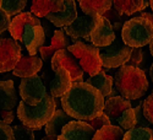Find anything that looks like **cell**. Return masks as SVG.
I'll return each instance as SVG.
<instances>
[{"mask_svg":"<svg viewBox=\"0 0 153 140\" xmlns=\"http://www.w3.org/2000/svg\"><path fill=\"white\" fill-rule=\"evenodd\" d=\"M60 100L62 109L71 118L83 122L99 117L103 113L105 103L104 96L85 81L72 82L70 90Z\"/></svg>","mask_w":153,"mask_h":140,"instance_id":"cell-1","label":"cell"},{"mask_svg":"<svg viewBox=\"0 0 153 140\" xmlns=\"http://www.w3.org/2000/svg\"><path fill=\"white\" fill-rule=\"evenodd\" d=\"M114 86L120 96L134 101L140 100L148 90V80L143 70L135 67H120L114 75Z\"/></svg>","mask_w":153,"mask_h":140,"instance_id":"cell-2","label":"cell"},{"mask_svg":"<svg viewBox=\"0 0 153 140\" xmlns=\"http://www.w3.org/2000/svg\"><path fill=\"white\" fill-rule=\"evenodd\" d=\"M56 111L55 97L47 92L44 100L38 106H28L21 101L17 106V118L32 130H39L52 119Z\"/></svg>","mask_w":153,"mask_h":140,"instance_id":"cell-3","label":"cell"},{"mask_svg":"<svg viewBox=\"0 0 153 140\" xmlns=\"http://www.w3.org/2000/svg\"><path fill=\"white\" fill-rule=\"evenodd\" d=\"M121 38L126 46L131 48H142L153 40V25L142 16L132 17L124 22Z\"/></svg>","mask_w":153,"mask_h":140,"instance_id":"cell-4","label":"cell"},{"mask_svg":"<svg viewBox=\"0 0 153 140\" xmlns=\"http://www.w3.org/2000/svg\"><path fill=\"white\" fill-rule=\"evenodd\" d=\"M69 52L77 59L82 70L90 76H93L102 71V61L99 57V48L81 41L75 42L68 48Z\"/></svg>","mask_w":153,"mask_h":140,"instance_id":"cell-5","label":"cell"},{"mask_svg":"<svg viewBox=\"0 0 153 140\" xmlns=\"http://www.w3.org/2000/svg\"><path fill=\"white\" fill-rule=\"evenodd\" d=\"M132 48L126 46L123 42L121 36H117L114 41L109 47L99 48V57L102 61V67L114 69L124 67L131 55Z\"/></svg>","mask_w":153,"mask_h":140,"instance_id":"cell-6","label":"cell"},{"mask_svg":"<svg viewBox=\"0 0 153 140\" xmlns=\"http://www.w3.org/2000/svg\"><path fill=\"white\" fill-rule=\"evenodd\" d=\"M16 106H19V100L14 81H0V122L5 124L12 123L15 119L14 108Z\"/></svg>","mask_w":153,"mask_h":140,"instance_id":"cell-7","label":"cell"},{"mask_svg":"<svg viewBox=\"0 0 153 140\" xmlns=\"http://www.w3.org/2000/svg\"><path fill=\"white\" fill-rule=\"evenodd\" d=\"M19 88L22 101L28 106H38L47 95V88L39 75L21 79Z\"/></svg>","mask_w":153,"mask_h":140,"instance_id":"cell-8","label":"cell"},{"mask_svg":"<svg viewBox=\"0 0 153 140\" xmlns=\"http://www.w3.org/2000/svg\"><path fill=\"white\" fill-rule=\"evenodd\" d=\"M100 20V15H85L83 12H77V17L64 31L70 36L71 40L77 42L80 38H85L90 42V36L96 30Z\"/></svg>","mask_w":153,"mask_h":140,"instance_id":"cell-9","label":"cell"},{"mask_svg":"<svg viewBox=\"0 0 153 140\" xmlns=\"http://www.w3.org/2000/svg\"><path fill=\"white\" fill-rule=\"evenodd\" d=\"M22 57V48L14 38H0V73L14 70Z\"/></svg>","mask_w":153,"mask_h":140,"instance_id":"cell-10","label":"cell"},{"mask_svg":"<svg viewBox=\"0 0 153 140\" xmlns=\"http://www.w3.org/2000/svg\"><path fill=\"white\" fill-rule=\"evenodd\" d=\"M52 67H61L65 68L70 75L72 82H81L83 81V70L81 65L79 64L77 59H76L68 49H61L54 54L52 61H50Z\"/></svg>","mask_w":153,"mask_h":140,"instance_id":"cell-11","label":"cell"},{"mask_svg":"<svg viewBox=\"0 0 153 140\" xmlns=\"http://www.w3.org/2000/svg\"><path fill=\"white\" fill-rule=\"evenodd\" d=\"M96 130L87 122L71 121L62 128L58 140H93Z\"/></svg>","mask_w":153,"mask_h":140,"instance_id":"cell-12","label":"cell"},{"mask_svg":"<svg viewBox=\"0 0 153 140\" xmlns=\"http://www.w3.org/2000/svg\"><path fill=\"white\" fill-rule=\"evenodd\" d=\"M115 38H117V33L113 28V23L105 17L100 16L98 26L90 36L91 44L98 48H105L115 41Z\"/></svg>","mask_w":153,"mask_h":140,"instance_id":"cell-13","label":"cell"},{"mask_svg":"<svg viewBox=\"0 0 153 140\" xmlns=\"http://www.w3.org/2000/svg\"><path fill=\"white\" fill-rule=\"evenodd\" d=\"M52 70L55 73V78L48 82L49 86V92L52 94L55 98L65 95L72 85L71 75L70 73L61 67H52Z\"/></svg>","mask_w":153,"mask_h":140,"instance_id":"cell-14","label":"cell"},{"mask_svg":"<svg viewBox=\"0 0 153 140\" xmlns=\"http://www.w3.org/2000/svg\"><path fill=\"white\" fill-rule=\"evenodd\" d=\"M41 20L32 12H22L12 19L9 32L15 41H22L23 33L28 26H41Z\"/></svg>","mask_w":153,"mask_h":140,"instance_id":"cell-15","label":"cell"},{"mask_svg":"<svg viewBox=\"0 0 153 140\" xmlns=\"http://www.w3.org/2000/svg\"><path fill=\"white\" fill-rule=\"evenodd\" d=\"M129 108H132L131 101L124 98L123 96L118 95L115 97H108L104 103L103 113L110 119L111 125H117L118 119L124 114V112Z\"/></svg>","mask_w":153,"mask_h":140,"instance_id":"cell-16","label":"cell"},{"mask_svg":"<svg viewBox=\"0 0 153 140\" xmlns=\"http://www.w3.org/2000/svg\"><path fill=\"white\" fill-rule=\"evenodd\" d=\"M77 7H76L75 0H64V9L62 11L58 12V14L49 15L45 19L52 22L55 27H68L76 20L77 17Z\"/></svg>","mask_w":153,"mask_h":140,"instance_id":"cell-17","label":"cell"},{"mask_svg":"<svg viewBox=\"0 0 153 140\" xmlns=\"http://www.w3.org/2000/svg\"><path fill=\"white\" fill-rule=\"evenodd\" d=\"M42 67H43L42 58L37 55L22 54L20 61L17 63L16 68L12 70V73H14L15 76L25 79V78H30V76L37 75V73L42 69Z\"/></svg>","mask_w":153,"mask_h":140,"instance_id":"cell-18","label":"cell"},{"mask_svg":"<svg viewBox=\"0 0 153 140\" xmlns=\"http://www.w3.org/2000/svg\"><path fill=\"white\" fill-rule=\"evenodd\" d=\"M22 41L30 55H36L39 48L43 47L45 42V32L42 25L41 26H28L23 33Z\"/></svg>","mask_w":153,"mask_h":140,"instance_id":"cell-19","label":"cell"},{"mask_svg":"<svg viewBox=\"0 0 153 140\" xmlns=\"http://www.w3.org/2000/svg\"><path fill=\"white\" fill-rule=\"evenodd\" d=\"M64 9V0H33L31 12L39 17H47L49 15L58 14Z\"/></svg>","mask_w":153,"mask_h":140,"instance_id":"cell-20","label":"cell"},{"mask_svg":"<svg viewBox=\"0 0 153 140\" xmlns=\"http://www.w3.org/2000/svg\"><path fill=\"white\" fill-rule=\"evenodd\" d=\"M81 11L85 15H100L113 7V0H79Z\"/></svg>","mask_w":153,"mask_h":140,"instance_id":"cell-21","label":"cell"},{"mask_svg":"<svg viewBox=\"0 0 153 140\" xmlns=\"http://www.w3.org/2000/svg\"><path fill=\"white\" fill-rule=\"evenodd\" d=\"M71 121H72V118L64 109H56L52 119L45 125V135L59 136L61 134L62 128Z\"/></svg>","mask_w":153,"mask_h":140,"instance_id":"cell-22","label":"cell"},{"mask_svg":"<svg viewBox=\"0 0 153 140\" xmlns=\"http://www.w3.org/2000/svg\"><path fill=\"white\" fill-rule=\"evenodd\" d=\"M85 82H87V84H90L91 86L96 87L104 97H107V96H109L111 94L113 86H114V79L111 78L110 75L105 74L103 70L99 71L96 75H93V76H90V78H88Z\"/></svg>","mask_w":153,"mask_h":140,"instance_id":"cell-23","label":"cell"},{"mask_svg":"<svg viewBox=\"0 0 153 140\" xmlns=\"http://www.w3.org/2000/svg\"><path fill=\"white\" fill-rule=\"evenodd\" d=\"M113 7L121 15L129 16L145 9V0H113Z\"/></svg>","mask_w":153,"mask_h":140,"instance_id":"cell-24","label":"cell"},{"mask_svg":"<svg viewBox=\"0 0 153 140\" xmlns=\"http://www.w3.org/2000/svg\"><path fill=\"white\" fill-rule=\"evenodd\" d=\"M125 130L118 125H107L96 132L93 140H123Z\"/></svg>","mask_w":153,"mask_h":140,"instance_id":"cell-25","label":"cell"},{"mask_svg":"<svg viewBox=\"0 0 153 140\" xmlns=\"http://www.w3.org/2000/svg\"><path fill=\"white\" fill-rule=\"evenodd\" d=\"M26 4L27 0H3L1 9L10 17H12L22 14V10L26 7Z\"/></svg>","mask_w":153,"mask_h":140,"instance_id":"cell-26","label":"cell"},{"mask_svg":"<svg viewBox=\"0 0 153 140\" xmlns=\"http://www.w3.org/2000/svg\"><path fill=\"white\" fill-rule=\"evenodd\" d=\"M123 140H153V129L151 128H136L125 132Z\"/></svg>","mask_w":153,"mask_h":140,"instance_id":"cell-27","label":"cell"},{"mask_svg":"<svg viewBox=\"0 0 153 140\" xmlns=\"http://www.w3.org/2000/svg\"><path fill=\"white\" fill-rule=\"evenodd\" d=\"M50 46L58 52V50H61V49H68L71 46V42H70V38L65 36V31L61 28V30L54 31Z\"/></svg>","mask_w":153,"mask_h":140,"instance_id":"cell-28","label":"cell"},{"mask_svg":"<svg viewBox=\"0 0 153 140\" xmlns=\"http://www.w3.org/2000/svg\"><path fill=\"white\" fill-rule=\"evenodd\" d=\"M14 129V135H15V140H36L34 138V133L31 128L26 127L25 124H15L12 127Z\"/></svg>","mask_w":153,"mask_h":140,"instance_id":"cell-29","label":"cell"},{"mask_svg":"<svg viewBox=\"0 0 153 140\" xmlns=\"http://www.w3.org/2000/svg\"><path fill=\"white\" fill-rule=\"evenodd\" d=\"M134 109L136 116V127H138V128H149L151 123L143 116V102L140 101V105H137Z\"/></svg>","mask_w":153,"mask_h":140,"instance_id":"cell-30","label":"cell"},{"mask_svg":"<svg viewBox=\"0 0 153 140\" xmlns=\"http://www.w3.org/2000/svg\"><path fill=\"white\" fill-rule=\"evenodd\" d=\"M142 48H132L131 50V55L129 58V60H127L126 63V67H135L137 68L140 64H141V61H142Z\"/></svg>","mask_w":153,"mask_h":140,"instance_id":"cell-31","label":"cell"},{"mask_svg":"<svg viewBox=\"0 0 153 140\" xmlns=\"http://www.w3.org/2000/svg\"><path fill=\"white\" fill-rule=\"evenodd\" d=\"M143 116L153 125V92L143 101Z\"/></svg>","mask_w":153,"mask_h":140,"instance_id":"cell-32","label":"cell"},{"mask_svg":"<svg viewBox=\"0 0 153 140\" xmlns=\"http://www.w3.org/2000/svg\"><path fill=\"white\" fill-rule=\"evenodd\" d=\"M87 123L90 124L96 132L99 130V129H102V128H104V127H107V125H110L111 124L110 123V119L105 116L104 113H102L99 117H97V118H94V119H92L90 122H87Z\"/></svg>","mask_w":153,"mask_h":140,"instance_id":"cell-33","label":"cell"},{"mask_svg":"<svg viewBox=\"0 0 153 140\" xmlns=\"http://www.w3.org/2000/svg\"><path fill=\"white\" fill-rule=\"evenodd\" d=\"M0 140H15L14 129L10 124L0 122Z\"/></svg>","mask_w":153,"mask_h":140,"instance_id":"cell-34","label":"cell"},{"mask_svg":"<svg viewBox=\"0 0 153 140\" xmlns=\"http://www.w3.org/2000/svg\"><path fill=\"white\" fill-rule=\"evenodd\" d=\"M103 17H105L107 20H109L111 23H115V22H123V20L126 17L125 15H121L118 10H115L114 7L109 9L105 14L103 15Z\"/></svg>","mask_w":153,"mask_h":140,"instance_id":"cell-35","label":"cell"},{"mask_svg":"<svg viewBox=\"0 0 153 140\" xmlns=\"http://www.w3.org/2000/svg\"><path fill=\"white\" fill-rule=\"evenodd\" d=\"M11 21H12V19L6 14L3 9H0V34L10 28Z\"/></svg>","mask_w":153,"mask_h":140,"instance_id":"cell-36","label":"cell"},{"mask_svg":"<svg viewBox=\"0 0 153 140\" xmlns=\"http://www.w3.org/2000/svg\"><path fill=\"white\" fill-rule=\"evenodd\" d=\"M38 52H39V54H41L43 61H49V60L52 61L54 54L56 53V50H55L52 46H48V47L43 46V47L39 48V50H38Z\"/></svg>","mask_w":153,"mask_h":140,"instance_id":"cell-37","label":"cell"},{"mask_svg":"<svg viewBox=\"0 0 153 140\" xmlns=\"http://www.w3.org/2000/svg\"><path fill=\"white\" fill-rule=\"evenodd\" d=\"M123 27H124V23L123 22H115V23H113V28H114V31H121L123 30Z\"/></svg>","mask_w":153,"mask_h":140,"instance_id":"cell-38","label":"cell"},{"mask_svg":"<svg viewBox=\"0 0 153 140\" xmlns=\"http://www.w3.org/2000/svg\"><path fill=\"white\" fill-rule=\"evenodd\" d=\"M140 16H142V17L149 20V21L152 22V25H153V14H149V12H142V14L140 15Z\"/></svg>","mask_w":153,"mask_h":140,"instance_id":"cell-39","label":"cell"},{"mask_svg":"<svg viewBox=\"0 0 153 140\" xmlns=\"http://www.w3.org/2000/svg\"><path fill=\"white\" fill-rule=\"evenodd\" d=\"M42 140H58V136H54V135H45L44 138H42Z\"/></svg>","mask_w":153,"mask_h":140,"instance_id":"cell-40","label":"cell"},{"mask_svg":"<svg viewBox=\"0 0 153 140\" xmlns=\"http://www.w3.org/2000/svg\"><path fill=\"white\" fill-rule=\"evenodd\" d=\"M149 52H151V55L153 57V40H152L151 43H149Z\"/></svg>","mask_w":153,"mask_h":140,"instance_id":"cell-41","label":"cell"},{"mask_svg":"<svg viewBox=\"0 0 153 140\" xmlns=\"http://www.w3.org/2000/svg\"><path fill=\"white\" fill-rule=\"evenodd\" d=\"M149 76H151L152 82H153V64H152V65H151V68H149Z\"/></svg>","mask_w":153,"mask_h":140,"instance_id":"cell-42","label":"cell"},{"mask_svg":"<svg viewBox=\"0 0 153 140\" xmlns=\"http://www.w3.org/2000/svg\"><path fill=\"white\" fill-rule=\"evenodd\" d=\"M149 6H151V9L153 11V0H149Z\"/></svg>","mask_w":153,"mask_h":140,"instance_id":"cell-43","label":"cell"},{"mask_svg":"<svg viewBox=\"0 0 153 140\" xmlns=\"http://www.w3.org/2000/svg\"><path fill=\"white\" fill-rule=\"evenodd\" d=\"M1 4H3V0H0V9H1Z\"/></svg>","mask_w":153,"mask_h":140,"instance_id":"cell-44","label":"cell"}]
</instances>
